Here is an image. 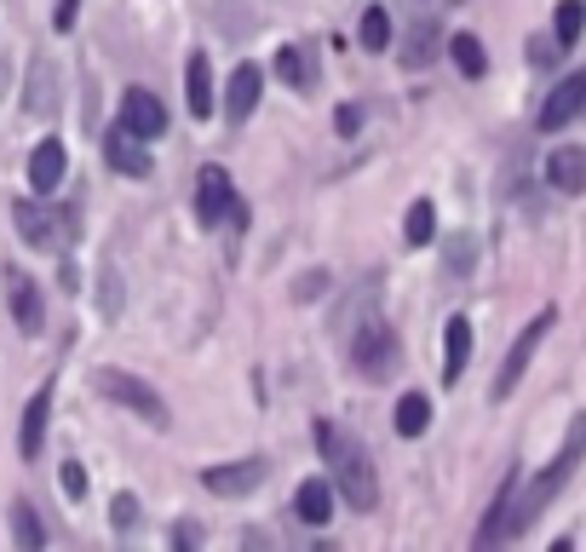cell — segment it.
I'll return each mask as SVG.
<instances>
[{
  "label": "cell",
  "instance_id": "6da1fadb",
  "mask_svg": "<svg viewBox=\"0 0 586 552\" xmlns=\"http://www.w3.org/2000/svg\"><path fill=\"white\" fill-rule=\"evenodd\" d=\"M317 449L328 461V478H334V489L345 495L351 512H374L379 507V472H374V455L363 449V438L340 432L334 420H317Z\"/></svg>",
  "mask_w": 586,
  "mask_h": 552
},
{
  "label": "cell",
  "instance_id": "7a4b0ae2",
  "mask_svg": "<svg viewBox=\"0 0 586 552\" xmlns=\"http://www.w3.org/2000/svg\"><path fill=\"white\" fill-rule=\"evenodd\" d=\"M581 455H586V415H575V426H570V438H564V449L552 455V466L534 478L523 495H512V518H506V536H518V530H529L534 518H541L557 495H564V484L575 478V466H581Z\"/></svg>",
  "mask_w": 586,
  "mask_h": 552
},
{
  "label": "cell",
  "instance_id": "3957f363",
  "mask_svg": "<svg viewBox=\"0 0 586 552\" xmlns=\"http://www.w3.org/2000/svg\"><path fill=\"white\" fill-rule=\"evenodd\" d=\"M98 391H104L110 404L133 409V415H139V420H150V426H173L167 397H162L156 386H144L139 374H126V368H98Z\"/></svg>",
  "mask_w": 586,
  "mask_h": 552
},
{
  "label": "cell",
  "instance_id": "277c9868",
  "mask_svg": "<svg viewBox=\"0 0 586 552\" xmlns=\"http://www.w3.org/2000/svg\"><path fill=\"white\" fill-rule=\"evenodd\" d=\"M351 363L363 380H391L397 374V334H391L386 317H368L363 329L351 334Z\"/></svg>",
  "mask_w": 586,
  "mask_h": 552
},
{
  "label": "cell",
  "instance_id": "5b68a950",
  "mask_svg": "<svg viewBox=\"0 0 586 552\" xmlns=\"http://www.w3.org/2000/svg\"><path fill=\"white\" fill-rule=\"evenodd\" d=\"M12 219H18L23 242L46 247V254H64L69 236H75V213H58V208H46V202H18Z\"/></svg>",
  "mask_w": 586,
  "mask_h": 552
},
{
  "label": "cell",
  "instance_id": "8992f818",
  "mask_svg": "<svg viewBox=\"0 0 586 552\" xmlns=\"http://www.w3.org/2000/svg\"><path fill=\"white\" fill-rule=\"evenodd\" d=\"M552 322H557V311L546 306V311L534 317L529 329H523V334L512 340V351H506V363H500V374H495V404H500V397H512V391H518L523 368L534 363V351H541V340H546V329H552Z\"/></svg>",
  "mask_w": 586,
  "mask_h": 552
},
{
  "label": "cell",
  "instance_id": "52a82bcc",
  "mask_svg": "<svg viewBox=\"0 0 586 552\" xmlns=\"http://www.w3.org/2000/svg\"><path fill=\"white\" fill-rule=\"evenodd\" d=\"M265 478H270V461H259V455L231 461V466H208V472H201V484H208L213 495H253Z\"/></svg>",
  "mask_w": 586,
  "mask_h": 552
},
{
  "label": "cell",
  "instance_id": "ba28073f",
  "mask_svg": "<svg viewBox=\"0 0 586 552\" xmlns=\"http://www.w3.org/2000/svg\"><path fill=\"white\" fill-rule=\"evenodd\" d=\"M231 208H236L231 173H224V167H201V179H196V213H201V224H219Z\"/></svg>",
  "mask_w": 586,
  "mask_h": 552
},
{
  "label": "cell",
  "instance_id": "9c48e42d",
  "mask_svg": "<svg viewBox=\"0 0 586 552\" xmlns=\"http://www.w3.org/2000/svg\"><path fill=\"white\" fill-rule=\"evenodd\" d=\"M586 110V75H570V81H557L552 98L541 104V133H557V128H570V121Z\"/></svg>",
  "mask_w": 586,
  "mask_h": 552
},
{
  "label": "cell",
  "instance_id": "30bf717a",
  "mask_svg": "<svg viewBox=\"0 0 586 552\" xmlns=\"http://www.w3.org/2000/svg\"><path fill=\"white\" fill-rule=\"evenodd\" d=\"M259 92H265V69H259V64H236L231 87H224V115L247 121L253 110H259Z\"/></svg>",
  "mask_w": 586,
  "mask_h": 552
},
{
  "label": "cell",
  "instance_id": "8fae6325",
  "mask_svg": "<svg viewBox=\"0 0 586 552\" xmlns=\"http://www.w3.org/2000/svg\"><path fill=\"white\" fill-rule=\"evenodd\" d=\"M121 128H126V133H139V139H162V133H167V110H162V98H156V92H126V104H121Z\"/></svg>",
  "mask_w": 586,
  "mask_h": 552
},
{
  "label": "cell",
  "instance_id": "7c38bea8",
  "mask_svg": "<svg viewBox=\"0 0 586 552\" xmlns=\"http://www.w3.org/2000/svg\"><path fill=\"white\" fill-rule=\"evenodd\" d=\"M546 179H552V190L581 196L586 190V150L581 144H557L552 156H546Z\"/></svg>",
  "mask_w": 586,
  "mask_h": 552
},
{
  "label": "cell",
  "instance_id": "4fadbf2b",
  "mask_svg": "<svg viewBox=\"0 0 586 552\" xmlns=\"http://www.w3.org/2000/svg\"><path fill=\"white\" fill-rule=\"evenodd\" d=\"M104 156H110L115 173H126V179H144V173H150V150H144V139H139V133H126V128L110 133Z\"/></svg>",
  "mask_w": 586,
  "mask_h": 552
},
{
  "label": "cell",
  "instance_id": "5bb4252c",
  "mask_svg": "<svg viewBox=\"0 0 586 552\" xmlns=\"http://www.w3.org/2000/svg\"><path fill=\"white\" fill-rule=\"evenodd\" d=\"M46 415H53V386H41L30 397V409H23V432H18V449H23V461H35L41 455V438H46Z\"/></svg>",
  "mask_w": 586,
  "mask_h": 552
},
{
  "label": "cell",
  "instance_id": "9a60e30c",
  "mask_svg": "<svg viewBox=\"0 0 586 552\" xmlns=\"http://www.w3.org/2000/svg\"><path fill=\"white\" fill-rule=\"evenodd\" d=\"M472 363V322L466 317H449V334H443V380L454 386Z\"/></svg>",
  "mask_w": 586,
  "mask_h": 552
},
{
  "label": "cell",
  "instance_id": "2e32d148",
  "mask_svg": "<svg viewBox=\"0 0 586 552\" xmlns=\"http://www.w3.org/2000/svg\"><path fill=\"white\" fill-rule=\"evenodd\" d=\"M7 299H12V317H18V329H30V334H41V294H35V283L23 271H7Z\"/></svg>",
  "mask_w": 586,
  "mask_h": 552
},
{
  "label": "cell",
  "instance_id": "e0dca14e",
  "mask_svg": "<svg viewBox=\"0 0 586 552\" xmlns=\"http://www.w3.org/2000/svg\"><path fill=\"white\" fill-rule=\"evenodd\" d=\"M185 110L190 115H213V69H208L201 53L185 64Z\"/></svg>",
  "mask_w": 586,
  "mask_h": 552
},
{
  "label": "cell",
  "instance_id": "ac0fdd59",
  "mask_svg": "<svg viewBox=\"0 0 586 552\" xmlns=\"http://www.w3.org/2000/svg\"><path fill=\"white\" fill-rule=\"evenodd\" d=\"M30 185H35L41 196L64 185V144H58V139H41V150L30 156Z\"/></svg>",
  "mask_w": 586,
  "mask_h": 552
},
{
  "label": "cell",
  "instance_id": "d6986e66",
  "mask_svg": "<svg viewBox=\"0 0 586 552\" xmlns=\"http://www.w3.org/2000/svg\"><path fill=\"white\" fill-rule=\"evenodd\" d=\"M294 512H299V523H328V518H334V484H322V478L299 484Z\"/></svg>",
  "mask_w": 586,
  "mask_h": 552
},
{
  "label": "cell",
  "instance_id": "ffe728a7",
  "mask_svg": "<svg viewBox=\"0 0 586 552\" xmlns=\"http://www.w3.org/2000/svg\"><path fill=\"white\" fill-rule=\"evenodd\" d=\"M12 536H18V547H30V552L46 547V523H41V512L30 507V500H12Z\"/></svg>",
  "mask_w": 586,
  "mask_h": 552
},
{
  "label": "cell",
  "instance_id": "44dd1931",
  "mask_svg": "<svg viewBox=\"0 0 586 552\" xmlns=\"http://www.w3.org/2000/svg\"><path fill=\"white\" fill-rule=\"evenodd\" d=\"M58 75H53V64H30V110L35 115H53L58 110Z\"/></svg>",
  "mask_w": 586,
  "mask_h": 552
},
{
  "label": "cell",
  "instance_id": "7402d4cb",
  "mask_svg": "<svg viewBox=\"0 0 586 552\" xmlns=\"http://www.w3.org/2000/svg\"><path fill=\"white\" fill-rule=\"evenodd\" d=\"M581 30H586V7H581V0H557V12H552V41H557V46H575Z\"/></svg>",
  "mask_w": 586,
  "mask_h": 552
},
{
  "label": "cell",
  "instance_id": "603a6c76",
  "mask_svg": "<svg viewBox=\"0 0 586 552\" xmlns=\"http://www.w3.org/2000/svg\"><path fill=\"white\" fill-rule=\"evenodd\" d=\"M397 432L402 438H420L425 432V426H431V404H425V391H409V397H402V404H397Z\"/></svg>",
  "mask_w": 586,
  "mask_h": 552
},
{
  "label": "cell",
  "instance_id": "cb8c5ba5",
  "mask_svg": "<svg viewBox=\"0 0 586 552\" xmlns=\"http://www.w3.org/2000/svg\"><path fill=\"white\" fill-rule=\"evenodd\" d=\"M431 236H438V208H431V202H414L409 219H402V242H409V247H425Z\"/></svg>",
  "mask_w": 586,
  "mask_h": 552
},
{
  "label": "cell",
  "instance_id": "d4e9b609",
  "mask_svg": "<svg viewBox=\"0 0 586 552\" xmlns=\"http://www.w3.org/2000/svg\"><path fill=\"white\" fill-rule=\"evenodd\" d=\"M449 53H454V64H461V75H472V81H477L483 69H489V58H483V41H477V35H454V41H449Z\"/></svg>",
  "mask_w": 586,
  "mask_h": 552
},
{
  "label": "cell",
  "instance_id": "484cf974",
  "mask_svg": "<svg viewBox=\"0 0 586 552\" xmlns=\"http://www.w3.org/2000/svg\"><path fill=\"white\" fill-rule=\"evenodd\" d=\"M356 35H363L368 53H386V46H391V18H386V7H368V12H363V30H356Z\"/></svg>",
  "mask_w": 586,
  "mask_h": 552
},
{
  "label": "cell",
  "instance_id": "4316f807",
  "mask_svg": "<svg viewBox=\"0 0 586 552\" xmlns=\"http://www.w3.org/2000/svg\"><path fill=\"white\" fill-rule=\"evenodd\" d=\"M431 46H438V30H431V23H414V35H409V53H402V64H409V69H425L431 58H438Z\"/></svg>",
  "mask_w": 586,
  "mask_h": 552
},
{
  "label": "cell",
  "instance_id": "83f0119b",
  "mask_svg": "<svg viewBox=\"0 0 586 552\" xmlns=\"http://www.w3.org/2000/svg\"><path fill=\"white\" fill-rule=\"evenodd\" d=\"M276 75H283L288 87H311V64H305L299 46H283V53H276Z\"/></svg>",
  "mask_w": 586,
  "mask_h": 552
},
{
  "label": "cell",
  "instance_id": "f1b7e54d",
  "mask_svg": "<svg viewBox=\"0 0 586 552\" xmlns=\"http://www.w3.org/2000/svg\"><path fill=\"white\" fill-rule=\"evenodd\" d=\"M58 484H64V495H69V500H87V466H81V461H64Z\"/></svg>",
  "mask_w": 586,
  "mask_h": 552
},
{
  "label": "cell",
  "instance_id": "f546056e",
  "mask_svg": "<svg viewBox=\"0 0 586 552\" xmlns=\"http://www.w3.org/2000/svg\"><path fill=\"white\" fill-rule=\"evenodd\" d=\"M110 523H115V530H133V523H139V500H133V495H115Z\"/></svg>",
  "mask_w": 586,
  "mask_h": 552
},
{
  "label": "cell",
  "instance_id": "4dcf8cb0",
  "mask_svg": "<svg viewBox=\"0 0 586 552\" xmlns=\"http://www.w3.org/2000/svg\"><path fill=\"white\" fill-rule=\"evenodd\" d=\"M75 12H81V0H58V12H53V23H58V30H75Z\"/></svg>",
  "mask_w": 586,
  "mask_h": 552
},
{
  "label": "cell",
  "instance_id": "1f68e13d",
  "mask_svg": "<svg viewBox=\"0 0 586 552\" xmlns=\"http://www.w3.org/2000/svg\"><path fill=\"white\" fill-rule=\"evenodd\" d=\"M334 128H340V133H345V139H351V133H356V128H363V115H356V110H351V104H345V110H340V115H334Z\"/></svg>",
  "mask_w": 586,
  "mask_h": 552
},
{
  "label": "cell",
  "instance_id": "d6a6232c",
  "mask_svg": "<svg viewBox=\"0 0 586 552\" xmlns=\"http://www.w3.org/2000/svg\"><path fill=\"white\" fill-rule=\"evenodd\" d=\"M201 541V530H190V523H178V530H173V547H196Z\"/></svg>",
  "mask_w": 586,
  "mask_h": 552
}]
</instances>
